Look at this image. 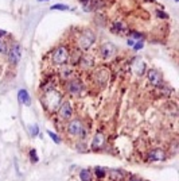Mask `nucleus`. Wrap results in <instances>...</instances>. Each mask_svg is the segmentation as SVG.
I'll return each instance as SVG.
<instances>
[{
  "label": "nucleus",
  "instance_id": "obj_1",
  "mask_svg": "<svg viewBox=\"0 0 179 181\" xmlns=\"http://www.w3.org/2000/svg\"><path fill=\"white\" fill-rule=\"evenodd\" d=\"M94 41H96L94 32L90 31V30H85V31L79 35L77 43H78V47L81 49V50H88V49H90V46L94 43Z\"/></svg>",
  "mask_w": 179,
  "mask_h": 181
},
{
  "label": "nucleus",
  "instance_id": "obj_2",
  "mask_svg": "<svg viewBox=\"0 0 179 181\" xmlns=\"http://www.w3.org/2000/svg\"><path fill=\"white\" fill-rule=\"evenodd\" d=\"M68 59H69V53L65 46H59V47H57L54 50V53H53V62L54 64L63 65L68 62Z\"/></svg>",
  "mask_w": 179,
  "mask_h": 181
},
{
  "label": "nucleus",
  "instance_id": "obj_3",
  "mask_svg": "<svg viewBox=\"0 0 179 181\" xmlns=\"http://www.w3.org/2000/svg\"><path fill=\"white\" fill-rule=\"evenodd\" d=\"M66 91L70 95H73V96H78V95H81L82 91H84V84H82L78 78H73V80L70 78V80H68V83H66Z\"/></svg>",
  "mask_w": 179,
  "mask_h": 181
},
{
  "label": "nucleus",
  "instance_id": "obj_4",
  "mask_svg": "<svg viewBox=\"0 0 179 181\" xmlns=\"http://www.w3.org/2000/svg\"><path fill=\"white\" fill-rule=\"evenodd\" d=\"M116 53H117L116 45H113V43H111V42L102 43V45H101V47H100V54H101V57H102L104 59L113 58V57L116 56Z\"/></svg>",
  "mask_w": 179,
  "mask_h": 181
},
{
  "label": "nucleus",
  "instance_id": "obj_5",
  "mask_svg": "<svg viewBox=\"0 0 179 181\" xmlns=\"http://www.w3.org/2000/svg\"><path fill=\"white\" fill-rule=\"evenodd\" d=\"M68 134L71 135V137H77V135H85L84 127H82V123L78 120V119H74V120L69 122L68 124Z\"/></svg>",
  "mask_w": 179,
  "mask_h": 181
},
{
  "label": "nucleus",
  "instance_id": "obj_6",
  "mask_svg": "<svg viewBox=\"0 0 179 181\" xmlns=\"http://www.w3.org/2000/svg\"><path fill=\"white\" fill-rule=\"evenodd\" d=\"M7 56H8V62L11 65H18L20 59V46L19 45H12L11 47L7 51Z\"/></svg>",
  "mask_w": 179,
  "mask_h": 181
},
{
  "label": "nucleus",
  "instance_id": "obj_7",
  "mask_svg": "<svg viewBox=\"0 0 179 181\" xmlns=\"http://www.w3.org/2000/svg\"><path fill=\"white\" fill-rule=\"evenodd\" d=\"M101 7H104V0H88L86 3L82 4V10L86 12H93V11L100 10Z\"/></svg>",
  "mask_w": 179,
  "mask_h": 181
},
{
  "label": "nucleus",
  "instance_id": "obj_8",
  "mask_svg": "<svg viewBox=\"0 0 179 181\" xmlns=\"http://www.w3.org/2000/svg\"><path fill=\"white\" fill-rule=\"evenodd\" d=\"M147 77H148L149 84H152L154 86L162 85V74H160L156 69H149L148 72H147Z\"/></svg>",
  "mask_w": 179,
  "mask_h": 181
},
{
  "label": "nucleus",
  "instance_id": "obj_9",
  "mask_svg": "<svg viewBox=\"0 0 179 181\" xmlns=\"http://www.w3.org/2000/svg\"><path fill=\"white\" fill-rule=\"evenodd\" d=\"M58 113H59V116L62 119L71 118V115H73V108H71V104L69 101H63L62 105L59 107V110H58Z\"/></svg>",
  "mask_w": 179,
  "mask_h": 181
},
{
  "label": "nucleus",
  "instance_id": "obj_10",
  "mask_svg": "<svg viewBox=\"0 0 179 181\" xmlns=\"http://www.w3.org/2000/svg\"><path fill=\"white\" fill-rule=\"evenodd\" d=\"M132 69H133V72H135L137 76H141V74H144V73H146L147 65H146V62L141 61L139 57H136L135 61H133V64H132Z\"/></svg>",
  "mask_w": 179,
  "mask_h": 181
},
{
  "label": "nucleus",
  "instance_id": "obj_11",
  "mask_svg": "<svg viewBox=\"0 0 179 181\" xmlns=\"http://www.w3.org/2000/svg\"><path fill=\"white\" fill-rule=\"evenodd\" d=\"M104 143H105L104 134L101 131H98L97 134L93 137V139H92V149H93V150H98V149H101L104 146Z\"/></svg>",
  "mask_w": 179,
  "mask_h": 181
},
{
  "label": "nucleus",
  "instance_id": "obj_12",
  "mask_svg": "<svg viewBox=\"0 0 179 181\" xmlns=\"http://www.w3.org/2000/svg\"><path fill=\"white\" fill-rule=\"evenodd\" d=\"M148 159L149 161H163L166 159V153L160 149H155L151 153H148Z\"/></svg>",
  "mask_w": 179,
  "mask_h": 181
},
{
  "label": "nucleus",
  "instance_id": "obj_13",
  "mask_svg": "<svg viewBox=\"0 0 179 181\" xmlns=\"http://www.w3.org/2000/svg\"><path fill=\"white\" fill-rule=\"evenodd\" d=\"M18 99H19V101L22 103L23 105H30L31 104V97H30V95H28V92L26 91V89H20V91L18 92Z\"/></svg>",
  "mask_w": 179,
  "mask_h": 181
},
{
  "label": "nucleus",
  "instance_id": "obj_14",
  "mask_svg": "<svg viewBox=\"0 0 179 181\" xmlns=\"http://www.w3.org/2000/svg\"><path fill=\"white\" fill-rule=\"evenodd\" d=\"M96 80H97L101 85H104V84L106 83V80H108V72H106V70H104V69L98 70L97 74H96Z\"/></svg>",
  "mask_w": 179,
  "mask_h": 181
},
{
  "label": "nucleus",
  "instance_id": "obj_15",
  "mask_svg": "<svg viewBox=\"0 0 179 181\" xmlns=\"http://www.w3.org/2000/svg\"><path fill=\"white\" fill-rule=\"evenodd\" d=\"M109 177L112 181H121L124 180V173L121 170H111L109 172Z\"/></svg>",
  "mask_w": 179,
  "mask_h": 181
},
{
  "label": "nucleus",
  "instance_id": "obj_16",
  "mask_svg": "<svg viewBox=\"0 0 179 181\" xmlns=\"http://www.w3.org/2000/svg\"><path fill=\"white\" fill-rule=\"evenodd\" d=\"M61 73V77L65 78V80H70L71 78V74H73V69L70 66H63L62 69L59 70Z\"/></svg>",
  "mask_w": 179,
  "mask_h": 181
},
{
  "label": "nucleus",
  "instance_id": "obj_17",
  "mask_svg": "<svg viewBox=\"0 0 179 181\" xmlns=\"http://www.w3.org/2000/svg\"><path fill=\"white\" fill-rule=\"evenodd\" d=\"M94 61L92 59V57H81V66L84 69H89L90 66H93Z\"/></svg>",
  "mask_w": 179,
  "mask_h": 181
},
{
  "label": "nucleus",
  "instance_id": "obj_18",
  "mask_svg": "<svg viewBox=\"0 0 179 181\" xmlns=\"http://www.w3.org/2000/svg\"><path fill=\"white\" fill-rule=\"evenodd\" d=\"M79 178H81V181H92V173L89 170L84 169L79 172Z\"/></svg>",
  "mask_w": 179,
  "mask_h": 181
},
{
  "label": "nucleus",
  "instance_id": "obj_19",
  "mask_svg": "<svg viewBox=\"0 0 179 181\" xmlns=\"http://www.w3.org/2000/svg\"><path fill=\"white\" fill-rule=\"evenodd\" d=\"M125 30H127V27L124 26V24H121V23H114L113 24V27H112V31L113 32H124Z\"/></svg>",
  "mask_w": 179,
  "mask_h": 181
},
{
  "label": "nucleus",
  "instance_id": "obj_20",
  "mask_svg": "<svg viewBox=\"0 0 179 181\" xmlns=\"http://www.w3.org/2000/svg\"><path fill=\"white\" fill-rule=\"evenodd\" d=\"M94 174L97 176L98 178H104L105 177V169H104V167H100V166L94 167Z\"/></svg>",
  "mask_w": 179,
  "mask_h": 181
},
{
  "label": "nucleus",
  "instance_id": "obj_21",
  "mask_svg": "<svg viewBox=\"0 0 179 181\" xmlns=\"http://www.w3.org/2000/svg\"><path fill=\"white\" fill-rule=\"evenodd\" d=\"M51 10L68 11V10H69V5H66V4H54V5H51Z\"/></svg>",
  "mask_w": 179,
  "mask_h": 181
},
{
  "label": "nucleus",
  "instance_id": "obj_22",
  "mask_svg": "<svg viewBox=\"0 0 179 181\" xmlns=\"http://www.w3.org/2000/svg\"><path fill=\"white\" fill-rule=\"evenodd\" d=\"M129 35L133 38V39H143V34H140V32H136V31H131Z\"/></svg>",
  "mask_w": 179,
  "mask_h": 181
},
{
  "label": "nucleus",
  "instance_id": "obj_23",
  "mask_svg": "<svg viewBox=\"0 0 179 181\" xmlns=\"http://www.w3.org/2000/svg\"><path fill=\"white\" fill-rule=\"evenodd\" d=\"M156 15H157V18H160V19H168L167 14L163 12V11H160V10H156Z\"/></svg>",
  "mask_w": 179,
  "mask_h": 181
},
{
  "label": "nucleus",
  "instance_id": "obj_24",
  "mask_svg": "<svg viewBox=\"0 0 179 181\" xmlns=\"http://www.w3.org/2000/svg\"><path fill=\"white\" fill-rule=\"evenodd\" d=\"M7 51H8V50H7V46H6V43H4V42H3V41L0 39V53H3V54H6V53H7Z\"/></svg>",
  "mask_w": 179,
  "mask_h": 181
},
{
  "label": "nucleus",
  "instance_id": "obj_25",
  "mask_svg": "<svg viewBox=\"0 0 179 181\" xmlns=\"http://www.w3.org/2000/svg\"><path fill=\"white\" fill-rule=\"evenodd\" d=\"M47 134H49V137L51 138V139L54 140V142H57V143L59 142V138H58L57 135H55V134H54V132H53V131H47Z\"/></svg>",
  "mask_w": 179,
  "mask_h": 181
},
{
  "label": "nucleus",
  "instance_id": "obj_26",
  "mask_svg": "<svg viewBox=\"0 0 179 181\" xmlns=\"http://www.w3.org/2000/svg\"><path fill=\"white\" fill-rule=\"evenodd\" d=\"M30 155H31V159H33V162H36V161H38V158H36V151H35V150H31V151H30Z\"/></svg>",
  "mask_w": 179,
  "mask_h": 181
},
{
  "label": "nucleus",
  "instance_id": "obj_27",
  "mask_svg": "<svg viewBox=\"0 0 179 181\" xmlns=\"http://www.w3.org/2000/svg\"><path fill=\"white\" fill-rule=\"evenodd\" d=\"M143 47V42H137V43H133V49L135 50H140Z\"/></svg>",
  "mask_w": 179,
  "mask_h": 181
},
{
  "label": "nucleus",
  "instance_id": "obj_28",
  "mask_svg": "<svg viewBox=\"0 0 179 181\" xmlns=\"http://www.w3.org/2000/svg\"><path fill=\"white\" fill-rule=\"evenodd\" d=\"M128 181H141V180L139 177H136V176H132V177H129V180H128Z\"/></svg>",
  "mask_w": 179,
  "mask_h": 181
},
{
  "label": "nucleus",
  "instance_id": "obj_29",
  "mask_svg": "<svg viewBox=\"0 0 179 181\" xmlns=\"http://www.w3.org/2000/svg\"><path fill=\"white\" fill-rule=\"evenodd\" d=\"M1 35H6V31H1V30H0V39H1Z\"/></svg>",
  "mask_w": 179,
  "mask_h": 181
},
{
  "label": "nucleus",
  "instance_id": "obj_30",
  "mask_svg": "<svg viewBox=\"0 0 179 181\" xmlns=\"http://www.w3.org/2000/svg\"><path fill=\"white\" fill-rule=\"evenodd\" d=\"M38 2H47V0H38Z\"/></svg>",
  "mask_w": 179,
  "mask_h": 181
},
{
  "label": "nucleus",
  "instance_id": "obj_31",
  "mask_svg": "<svg viewBox=\"0 0 179 181\" xmlns=\"http://www.w3.org/2000/svg\"><path fill=\"white\" fill-rule=\"evenodd\" d=\"M174 2H179V0H174Z\"/></svg>",
  "mask_w": 179,
  "mask_h": 181
}]
</instances>
